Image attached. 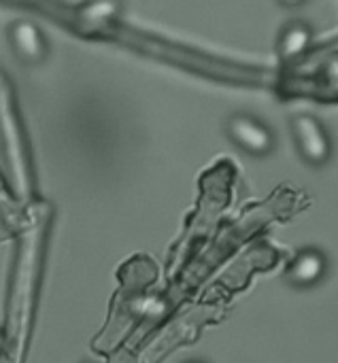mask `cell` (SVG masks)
Listing matches in <instances>:
<instances>
[{
	"label": "cell",
	"mask_w": 338,
	"mask_h": 363,
	"mask_svg": "<svg viewBox=\"0 0 338 363\" xmlns=\"http://www.w3.org/2000/svg\"><path fill=\"white\" fill-rule=\"evenodd\" d=\"M230 140L249 155L266 157L275 149V134L271 128L254 115H232L226 123Z\"/></svg>",
	"instance_id": "1"
},
{
	"label": "cell",
	"mask_w": 338,
	"mask_h": 363,
	"mask_svg": "<svg viewBox=\"0 0 338 363\" xmlns=\"http://www.w3.org/2000/svg\"><path fill=\"white\" fill-rule=\"evenodd\" d=\"M292 132L296 147L305 162L311 166H324L332 155V143L326 128L311 115H296L292 119Z\"/></svg>",
	"instance_id": "2"
},
{
	"label": "cell",
	"mask_w": 338,
	"mask_h": 363,
	"mask_svg": "<svg viewBox=\"0 0 338 363\" xmlns=\"http://www.w3.org/2000/svg\"><path fill=\"white\" fill-rule=\"evenodd\" d=\"M328 272H330L328 255L317 247H305L292 257L285 270V279L290 285L298 289H311L317 287L328 277Z\"/></svg>",
	"instance_id": "3"
},
{
	"label": "cell",
	"mask_w": 338,
	"mask_h": 363,
	"mask_svg": "<svg viewBox=\"0 0 338 363\" xmlns=\"http://www.w3.org/2000/svg\"><path fill=\"white\" fill-rule=\"evenodd\" d=\"M9 38H11L15 53L21 60H26L30 64H40L47 57L45 36L40 34V30L32 21H28V19L15 21L9 30Z\"/></svg>",
	"instance_id": "4"
},
{
	"label": "cell",
	"mask_w": 338,
	"mask_h": 363,
	"mask_svg": "<svg viewBox=\"0 0 338 363\" xmlns=\"http://www.w3.org/2000/svg\"><path fill=\"white\" fill-rule=\"evenodd\" d=\"M311 43V28L305 21H292L279 38V51L283 57H294L302 53Z\"/></svg>",
	"instance_id": "5"
},
{
	"label": "cell",
	"mask_w": 338,
	"mask_h": 363,
	"mask_svg": "<svg viewBox=\"0 0 338 363\" xmlns=\"http://www.w3.org/2000/svg\"><path fill=\"white\" fill-rule=\"evenodd\" d=\"M115 11H117L115 0H94L81 11V17L87 21H100V19H109Z\"/></svg>",
	"instance_id": "6"
},
{
	"label": "cell",
	"mask_w": 338,
	"mask_h": 363,
	"mask_svg": "<svg viewBox=\"0 0 338 363\" xmlns=\"http://www.w3.org/2000/svg\"><path fill=\"white\" fill-rule=\"evenodd\" d=\"M279 2H283V4H288V6H298V4H302L305 0H279Z\"/></svg>",
	"instance_id": "7"
},
{
	"label": "cell",
	"mask_w": 338,
	"mask_h": 363,
	"mask_svg": "<svg viewBox=\"0 0 338 363\" xmlns=\"http://www.w3.org/2000/svg\"><path fill=\"white\" fill-rule=\"evenodd\" d=\"M2 347H4V332L0 330V351H2Z\"/></svg>",
	"instance_id": "8"
},
{
	"label": "cell",
	"mask_w": 338,
	"mask_h": 363,
	"mask_svg": "<svg viewBox=\"0 0 338 363\" xmlns=\"http://www.w3.org/2000/svg\"><path fill=\"white\" fill-rule=\"evenodd\" d=\"M187 363H205V362H187Z\"/></svg>",
	"instance_id": "9"
}]
</instances>
